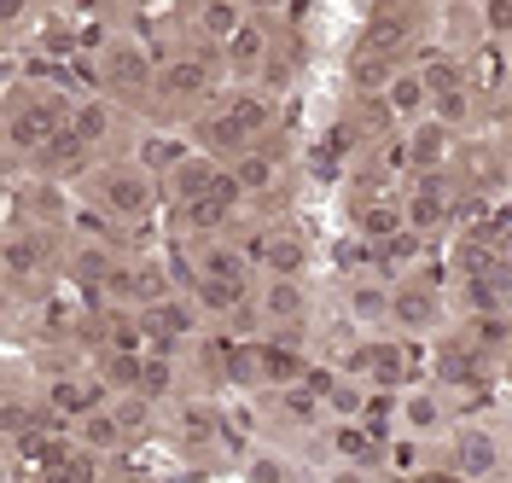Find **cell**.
Instances as JSON below:
<instances>
[{"instance_id":"6da1fadb","label":"cell","mask_w":512,"mask_h":483,"mask_svg":"<svg viewBox=\"0 0 512 483\" xmlns=\"http://www.w3.org/2000/svg\"><path fill=\"white\" fill-rule=\"evenodd\" d=\"M94 198L105 210H117V216H140L146 204H152V175L146 169H134V163H117V169H99V187Z\"/></svg>"}]
</instances>
